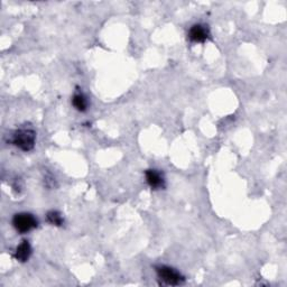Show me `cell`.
<instances>
[{
    "instance_id": "6",
    "label": "cell",
    "mask_w": 287,
    "mask_h": 287,
    "mask_svg": "<svg viewBox=\"0 0 287 287\" xmlns=\"http://www.w3.org/2000/svg\"><path fill=\"white\" fill-rule=\"evenodd\" d=\"M31 255V248L28 241H23L21 245L17 247L16 249V254H15V258L17 259L18 261L21 262H25L29 259Z\"/></svg>"
},
{
    "instance_id": "8",
    "label": "cell",
    "mask_w": 287,
    "mask_h": 287,
    "mask_svg": "<svg viewBox=\"0 0 287 287\" xmlns=\"http://www.w3.org/2000/svg\"><path fill=\"white\" fill-rule=\"evenodd\" d=\"M46 219H47V221L51 223V225L57 226V227L62 226L63 222H64V220H63V218H62V214L57 211H50L49 213L46 214Z\"/></svg>"
},
{
    "instance_id": "2",
    "label": "cell",
    "mask_w": 287,
    "mask_h": 287,
    "mask_svg": "<svg viewBox=\"0 0 287 287\" xmlns=\"http://www.w3.org/2000/svg\"><path fill=\"white\" fill-rule=\"evenodd\" d=\"M38 225L36 218L30 213H17L13 218V226L21 234H26L33 230Z\"/></svg>"
},
{
    "instance_id": "3",
    "label": "cell",
    "mask_w": 287,
    "mask_h": 287,
    "mask_svg": "<svg viewBox=\"0 0 287 287\" xmlns=\"http://www.w3.org/2000/svg\"><path fill=\"white\" fill-rule=\"evenodd\" d=\"M156 272L158 277L165 284L167 285H180L184 282V277L179 272H176L174 268L168 266H159L156 267Z\"/></svg>"
},
{
    "instance_id": "1",
    "label": "cell",
    "mask_w": 287,
    "mask_h": 287,
    "mask_svg": "<svg viewBox=\"0 0 287 287\" xmlns=\"http://www.w3.org/2000/svg\"><path fill=\"white\" fill-rule=\"evenodd\" d=\"M35 141H36V133L31 129H19L15 131L11 139V143L24 152L31 151L35 146Z\"/></svg>"
},
{
    "instance_id": "5",
    "label": "cell",
    "mask_w": 287,
    "mask_h": 287,
    "mask_svg": "<svg viewBox=\"0 0 287 287\" xmlns=\"http://www.w3.org/2000/svg\"><path fill=\"white\" fill-rule=\"evenodd\" d=\"M146 181L148 185L151 186L153 190H159V188H163L165 185L163 175L156 170H148L146 172Z\"/></svg>"
},
{
    "instance_id": "7",
    "label": "cell",
    "mask_w": 287,
    "mask_h": 287,
    "mask_svg": "<svg viewBox=\"0 0 287 287\" xmlns=\"http://www.w3.org/2000/svg\"><path fill=\"white\" fill-rule=\"evenodd\" d=\"M72 104L74 105V108L81 112L85 111L86 108H88V101H86V98L84 97L83 93H80V92L74 94Z\"/></svg>"
},
{
    "instance_id": "4",
    "label": "cell",
    "mask_w": 287,
    "mask_h": 287,
    "mask_svg": "<svg viewBox=\"0 0 287 287\" xmlns=\"http://www.w3.org/2000/svg\"><path fill=\"white\" fill-rule=\"evenodd\" d=\"M188 38L194 43H203L209 38V30L201 24H196L188 30Z\"/></svg>"
}]
</instances>
